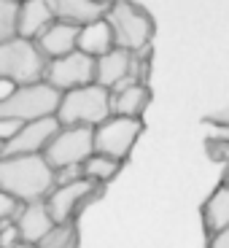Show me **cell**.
<instances>
[{"instance_id": "obj_1", "label": "cell", "mask_w": 229, "mask_h": 248, "mask_svg": "<svg viewBox=\"0 0 229 248\" xmlns=\"http://www.w3.org/2000/svg\"><path fill=\"white\" fill-rule=\"evenodd\" d=\"M57 186L54 168L44 154L0 156V192L11 194L19 202H38Z\"/></svg>"}, {"instance_id": "obj_5", "label": "cell", "mask_w": 229, "mask_h": 248, "mask_svg": "<svg viewBox=\"0 0 229 248\" xmlns=\"http://www.w3.org/2000/svg\"><path fill=\"white\" fill-rule=\"evenodd\" d=\"M62 92L54 89L46 81H35V84H22L0 103V116L16 119V122H35V119L57 116V106H60Z\"/></svg>"}, {"instance_id": "obj_14", "label": "cell", "mask_w": 229, "mask_h": 248, "mask_svg": "<svg viewBox=\"0 0 229 248\" xmlns=\"http://www.w3.org/2000/svg\"><path fill=\"white\" fill-rule=\"evenodd\" d=\"M51 22H54V11H51V6L46 0H19L16 32L22 38H32L35 41Z\"/></svg>"}, {"instance_id": "obj_13", "label": "cell", "mask_w": 229, "mask_h": 248, "mask_svg": "<svg viewBox=\"0 0 229 248\" xmlns=\"http://www.w3.org/2000/svg\"><path fill=\"white\" fill-rule=\"evenodd\" d=\"M54 11V19L73 22V25H87L92 19L106 16L111 0H46Z\"/></svg>"}, {"instance_id": "obj_12", "label": "cell", "mask_w": 229, "mask_h": 248, "mask_svg": "<svg viewBox=\"0 0 229 248\" xmlns=\"http://www.w3.org/2000/svg\"><path fill=\"white\" fill-rule=\"evenodd\" d=\"M78 30H81V25L54 19V22L35 38V44L41 46V51L46 54V60H54V57L76 51V46H78Z\"/></svg>"}, {"instance_id": "obj_3", "label": "cell", "mask_w": 229, "mask_h": 248, "mask_svg": "<svg viewBox=\"0 0 229 248\" xmlns=\"http://www.w3.org/2000/svg\"><path fill=\"white\" fill-rule=\"evenodd\" d=\"M106 19L113 30V44L119 49H127L132 54L151 51L154 19L146 8H140L137 3H130V0H111Z\"/></svg>"}, {"instance_id": "obj_28", "label": "cell", "mask_w": 229, "mask_h": 248, "mask_svg": "<svg viewBox=\"0 0 229 248\" xmlns=\"http://www.w3.org/2000/svg\"><path fill=\"white\" fill-rule=\"evenodd\" d=\"M14 248H35V246H30V243H19V246H14Z\"/></svg>"}, {"instance_id": "obj_10", "label": "cell", "mask_w": 229, "mask_h": 248, "mask_svg": "<svg viewBox=\"0 0 229 248\" xmlns=\"http://www.w3.org/2000/svg\"><path fill=\"white\" fill-rule=\"evenodd\" d=\"M62 124L57 122V116L35 119V122H25L19 127V132L6 143L3 156H16V154H44L46 146L51 143V138L60 132Z\"/></svg>"}, {"instance_id": "obj_26", "label": "cell", "mask_w": 229, "mask_h": 248, "mask_svg": "<svg viewBox=\"0 0 229 248\" xmlns=\"http://www.w3.org/2000/svg\"><path fill=\"white\" fill-rule=\"evenodd\" d=\"M14 89H16V84H14V81H8V78H0V103H3V100H6L8 94L14 92Z\"/></svg>"}, {"instance_id": "obj_25", "label": "cell", "mask_w": 229, "mask_h": 248, "mask_svg": "<svg viewBox=\"0 0 229 248\" xmlns=\"http://www.w3.org/2000/svg\"><path fill=\"white\" fill-rule=\"evenodd\" d=\"M208 248H229V227L221 232H216V235L211 237V246Z\"/></svg>"}, {"instance_id": "obj_17", "label": "cell", "mask_w": 229, "mask_h": 248, "mask_svg": "<svg viewBox=\"0 0 229 248\" xmlns=\"http://www.w3.org/2000/svg\"><path fill=\"white\" fill-rule=\"evenodd\" d=\"M229 227V186L218 184L213 194L202 202V230L208 237Z\"/></svg>"}, {"instance_id": "obj_29", "label": "cell", "mask_w": 229, "mask_h": 248, "mask_svg": "<svg viewBox=\"0 0 229 248\" xmlns=\"http://www.w3.org/2000/svg\"><path fill=\"white\" fill-rule=\"evenodd\" d=\"M3 151H6V143L0 140V156H3Z\"/></svg>"}, {"instance_id": "obj_18", "label": "cell", "mask_w": 229, "mask_h": 248, "mask_svg": "<svg viewBox=\"0 0 229 248\" xmlns=\"http://www.w3.org/2000/svg\"><path fill=\"white\" fill-rule=\"evenodd\" d=\"M119 170H122V162L111 159V156H106V154H97V151H94V154L81 165L84 178L97 181V184H108V181H113Z\"/></svg>"}, {"instance_id": "obj_8", "label": "cell", "mask_w": 229, "mask_h": 248, "mask_svg": "<svg viewBox=\"0 0 229 248\" xmlns=\"http://www.w3.org/2000/svg\"><path fill=\"white\" fill-rule=\"evenodd\" d=\"M94 154V127H60L44 156L54 170L81 168Z\"/></svg>"}, {"instance_id": "obj_27", "label": "cell", "mask_w": 229, "mask_h": 248, "mask_svg": "<svg viewBox=\"0 0 229 248\" xmlns=\"http://www.w3.org/2000/svg\"><path fill=\"white\" fill-rule=\"evenodd\" d=\"M221 184H227V186H229V165H227V170H224V178H221Z\"/></svg>"}, {"instance_id": "obj_21", "label": "cell", "mask_w": 229, "mask_h": 248, "mask_svg": "<svg viewBox=\"0 0 229 248\" xmlns=\"http://www.w3.org/2000/svg\"><path fill=\"white\" fill-rule=\"evenodd\" d=\"M205 146H208V154H211V159H216V162H224V165H229V140H227V138L213 135L211 140L205 143Z\"/></svg>"}, {"instance_id": "obj_4", "label": "cell", "mask_w": 229, "mask_h": 248, "mask_svg": "<svg viewBox=\"0 0 229 248\" xmlns=\"http://www.w3.org/2000/svg\"><path fill=\"white\" fill-rule=\"evenodd\" d=\"M46 65H49V60L32 38L16 35L6 44H0V78L14 81L16 87L44 81Z\"/></svg>"}, {"instance_id": "obj_2", "label": "cell", "mask_w": 229, "mask_h": 248, "mask_svg": "<svg viewBox=\"0 0 229 248\" xmlns=\"http://www.w3.org/2000/svg\"><path fill=\"white\" fill-rule=\"evenodd\" d=\"M108 116H111V89L94 81L62 92L57 106V122L62 127H97Z\"/></svg>"}, {"instance_id": "obj_20", "label": "cell", "mask_w": 229, "mask_h": 248, "mask_svg": "<svg viewBox=\"0 0 229 248\" xmlns=\"http://www.w3.org/2000/svg\"><path fill=\"white\" fill-rule=\"evenodd\" d=\"M19 22V0H0V44L16 38Z\"/></svg>"}, {"instance_id": "obj_19", "label": "cell", "mask_w": 229, "mask_h": 248, "mask_svg": "<svg viewBox=\"0 0 229 248\" xmlns=\"http://www.w3.org/2000/svg\"><path fill=\"white\" fill-rule=\"evenodd\" d=\"M81 235H78V221L70 224H54V230L46 237L35 243V248H78Z\"/></svg>"}, {"instance_id": "obj_22", "label": "cell", "mask_w": 229, "mask_h": 248, "mask_svg": "<svg viewBox=\"0 0 229 248\" xmlns=\"http://www.w3.org/2000/svg\"><path fill=\"white\" fill-rule=\"evenodd\" d=\"M19 200H14L11 194L6 192H0V224H6V221H14L19 213Z\"/></svg>"}, {"instance_id": "obj_7", "label": "cell", "mask_w": 229, "mask_h": 248, "mask_svg": "<svg viewBox=\"0 0 229 248\" xmlns=\"http://www.w3.org/2000/svg\"><path fill=\"white\" fill-rule=\"evenodd\" d=\"M140 135H143V119L111 113L103 124L94 127V151L124 165Z\"/></svg>"}, {"instance_id": "obj_15", "label": "cell", "mask_w": 229, "mask_h": 248, "mask_svg": "<svg viewBox=\"0 0 229 248\" xmlns=\"http://www.w3.org/2000/svg\"><path fill=\"white\" fill-rule=\"evenodd\" d=\"M149 103H151L149 84H127V87L111 92V113H116V116L143 119Z\"/></svg>"}, {"instance_id": "obj_11", "label": "cell", "mask_w": 229, "mask_h": 248, "mask_svg": "<svg viewBox=\"0 0 229 248\" xmlns=\"http://www.w3.org/2000/svg\"><path fill=\"white\" fill-rule=\"evenodd\" d=\"M14 224H16L22 243H30V246H35L41 237H46L51 230H54V218H51V213H49L46 200H38V202H22L19 205L16 218H14Z\"/></svg>"}, {"instance_id": "obj_9", "label": "cell", "mask_w": 229, "mask_h": 248, "mask_svg": "<svg viewBox=\"0 0 229 248\" xmlns=\"http://www.w3.org/2000/svg\"><path fill=\"white\" fill-rule=\"evenodd\" d=\"M46 84H51L60 92H68V89L84 87V84H92L94 81V57L84 54V51H70V54H62L49 60L46 65Z\"/></svg>"}, {"instance_id": "obj_6", "label": "cell", "mask_w": 229, "mask_h": 248, "mask_svg": "<svg viewBox=\"0 0 229 248\" xmlns=\"http://www.w3.org/2000/svg\"><path fill=\"white\" fill-rule=\"evenodd\" d=\"M103 194H106V184H97V181H89L81 175V178L68 181V184H57L46 197V205H49L54 224H70L78 221L81 213L92 202H97Z\"/></svg>"}, {"instance_id": "obj_23", "label": "cell", "mask_w": 229, "mask_h": 248, "mask_svg": "<svg viewBox=\"0 0 229 248\" xmlns=\"http://www.w3.org/2000/svg\"><path fill=\"white\" fill-rule=\"evenodd\" d=\"M22 243V237H19V230L14 221H6L0 224V248H14Z\"/></svg>"}, {"instance_id": "obj_16", "label": "cell", "mask_w": 229, "mask_h": 248, "mask_svg": "<svg viewBox=\"0 0 229 248\" xmlns=\"http://www.w3.org/2000/svg\"><path fill=\"white\" fill-rule=\"evenodd\" d=\"M113 46H116V44H113V30H111V25H108L106 16L92 19V22H87V25H81L78 46H76L78 51H84V54H89V57L97 60L100 54L111 51Z\"/></svg>"}, {"instance_id": "obj_24", "label": "cell", "mask_w": 229, "mask_h": 248, "mask_svg": "<svg viewBox=\"0 0 229 248\" xmlns=\"http://www.w3.org/2000/svg\"><path fill=\"white\" fill-rule=\"evenodd\" d=\"M19 127H22V122H16V119H6V116H0V140L8 143L14 135L19 132Z\"/></svg>"}]
</instances>
